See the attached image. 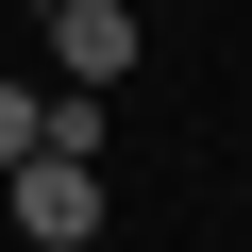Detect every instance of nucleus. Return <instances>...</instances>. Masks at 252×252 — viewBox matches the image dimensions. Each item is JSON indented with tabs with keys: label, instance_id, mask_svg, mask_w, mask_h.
Instances as JSON below:
<instances>
[{
	"label": "nucleus",
	"instance_id": "nucleus-1",
	"mask_svg": "<svg viewBox=\"0 0 252 252\" xmlns=\"http://www.w3.org/2000/svg\"><path fill=\"white\" fill-rule=\"evenodd\" d=\"M0 219H17L34 252H84V235H101V152H51V135H34L17 168H0Z\"/></svg>",
	"mask_w": 252,
	"mask_h": 252
},
{
	"label": "nucleus",
	"instance_id": "nucleus-2",
	"mask_svg": "<svg viewBox=\"0 0 252 252\" xmlns=\"http://www.w3.org/2000/svg\"><path fill=\"white\" fill-rule=\"evenodd\" d=\"M51 67L67 84H118L135 67V0H51Z\"/></svg>",
	"mask_w": 252,
	"mask_h": 252
},
{
	"label": "nucleus",
	"instance_id": "nucleus-3",
	"mask_svg": "<svg viewBox=\"0 0 252 252\" xmlns=\"http://www.w3.org/2000/svg\"><path fill=\"white\" fill-rule=\"evenodd\" d=\"M34 118H51V84H0V168L34 152Z\"/></svg>",
	"mask_w": 252,
	"mask_h": 252
}]
</instances>
